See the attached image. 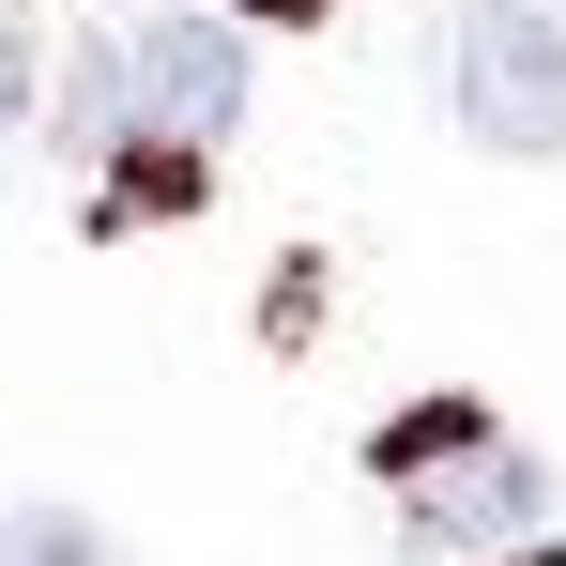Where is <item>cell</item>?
Wrapping results in <instances>:
<instances>
[{"label":"cell","mask_w":566,"mask_h":566,"mask_svg":"<svg viewBox=\"0 0 566 566\" xmlns=\"http://www.w3.org/2000/svg\"><path fill=\"white\" fill-rule=\"evenodd\" d=\"M368 460L398 474V490H413V536H429V552H521V536L552 521V474L521 460V444H505L490 413H460V398L398 413Z\"/></svg>","instance_id":"cell-1"},{"label":"cell","mask_w":566,"mask_h":566,"mask_svg":"<svg viewBox=\"0 0 566 566\" xmlns=\"http://www.w3.org/2000/svg\"><path fill=\"white\" fill-rule=\"evenodd\" d=\"M107 93H123V138H230L245 123V31L230 15H138L123 31V62H107Z\"/></svg>","instance_id":"cell-2"},{"label":"cell","mask_w":566,"mask_h":566,"mask_svg":"<svg viewBox=\"0 0 566 566\" xmlns=\"http://www.w3.org/2000/svg\"><path fill=\"white\" fill-rule=\"evenodd\" d=\"M460 123L490 154H566V31L536 0H490L460 15Z\"/></svg>","instance_id":"cell-3"},{"label":"cell","mask_w":566,"mask_h":566,"mask_svg":"<svg viewBox=\"0 0 566 566\" xmlns=\"http://www.w3.org/2000/svg\"><path fill=\"white\" fill-rule=\"evenodd\" d=\"M0 566H107V536L77 505H0Z\"/></svg>","instance_id":"cell-4"},{"label":"cell","mask_w":566,"mask_h":566,"mask_svg":"<svg viewBox=\"0 0 566 566\" xmlns=\"http://www.w3.org/2000/svg\"><path fill=\"white\" fill-rule=\"evenodd\" d=\"M15 107H31V31L0 15V123H15Z\"/></svg>","instance_id":"cell-5"},{"label":"cell","mask_w":566,"mask_h":566,"mask_svg":"<svg viewBox=\"0 0 566 566\" xmlns=\"http://www.w3.org/2000/svg\"><path fill=\"white\" fill-rule=\"evenodd\" d=\"M245 15H322V0H245Z\"/></svg>","instance_id":"cell-6"},{"label":"cell","mask_w":566,"mask_h":566,"mask_svg":"<svg viewBox=\"0 0 566 566\" xmlns=\"http://www.w3.org/2000/svg\"><path fill=\"white\" fill-rule=\"evenodd\" d=\"M521 566H566V552H521Z\"/></svg>","instance_id":"cell-7"}]
</instances>
